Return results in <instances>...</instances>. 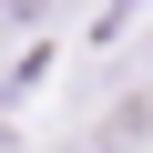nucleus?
<instances>
[{
    "mask_svg": "<svg viewBox=\"0 0 153 153\" xmlns=\"http://www.w3.org/2000/svg\"><path fill=\"white\" fill-rule=\"evenodd\" d=\"M51 10H61V0H0V31H41Z\"/></svg>",
    "mask_w": 153,
    "mask_h": 153,
    "instance_id": "nucleus-1",
    "label": "nucleus"
}]
</instances>
